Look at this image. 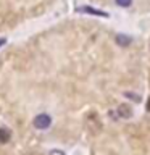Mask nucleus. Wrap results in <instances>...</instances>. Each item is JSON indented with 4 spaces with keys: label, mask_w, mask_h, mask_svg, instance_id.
I'll use <instances>...</instances> for the list:
<instances>
[{
    "label": "nucleus",
    "mask_w": 150,
    "mask_h": 155,
    "mask_svg": "<svg viewBox=\"0 0 150 155\" xmlns=\"http://www.w3.org/2000/svg\"><path fill=\"white\" fill-rule=\"evenodd\" d=\"M10 137H11V133H10L8 129H3V128H0V144H5V142H8Z\"/></svg>",
    "instance_id": "obj_2"
},
{
    "label": "nucleus",
    "mask_w": 150,
    "mask_h": 155,
    "mask_svg": "<svg viewBox=\"0 0 150 155\" xmlns=\"http://www.w3.org/2000/svg\"><path fill=\"white\" fill-rule=\"evenodd\" d=\"M118 111H119V115L123 116V118H129V116H131V108H129V105H121L119 108H118Z\"/></svg>",
    "instance_id": "obj_4"
},
{
    "label": "nucleus",
    "mask_w": 150,
    "mask_h": 155,
    "mask_svg": "<svg viewBox=\"0 0 150 155\" xmlns=\"http://www.w3.org/2000/svg\"><path fill=\"white\" fill-rule=\"evenodd\" d=\"M81 12H87V13H90V15H99V16H106V13L103 12H100V10H95V8H90V7H82L79 8Z\"/></svg>",
    "instance_id": "obj_3"
},
{
    "label": "nucleus",
    "mask_w": 150,
    "mask_h": 155,
    "mask_svg": "<svg viewBox=\"0 0 150 155\" xmlns=\"http://www.w3.org/2000/svg\"><path fill=\"white\" fill-rule=\"evenodd\" d=\"M147 111H150V99L147 100Z\"/></svg>",
    "instance_id": "obj_7"
},
{
    "label": "nucleus",
    "mask_w": 150,
    "mask_h": 155,
    "mask_svg": "<svg viewBox=\"0 0 150 155\" xmlns=\"http://www.w3.org/2000/svg\"><path fill=\"white\" fill-rule=\"evenodd\" d=\"M5 44V39H2V41H0V45H3Z\"/></svg>",
    "instance_id": "obj_8"
},
{
    "label": "nucleus",
    "mask_w": 150,
    "mask_h": 155,
    "mask_svg": "<svg viewBox=\"0 0 150 155\" xmlns=\"http://www.w3.org/2000/svg\"><path fill=\"white\" fill-rule=\"evenodd\" d=\"M118 44L119 45H128V44H131V39L128 36H118Z\"/></svg>",
    "instance_id": "obj_5"
},
{
    "label": "nucleus",
    "mask_w": 150,
    "mask_h": 155,
    "mask_svg": "<svg viewBox=\"0 0 150 155\" xmlns=\"http://www.w3.org/2000/svg\"><path fill=\"white\" fill-rule=\"evenodd\" d=\"M52 120L48 115H37L36 118H34V126H36L37 129H47L48 126H50Z\"/></svg>",
    "instance_id": "obj_1"
},
{
    "label": "nucleus",
    "mask_w": 150,
    "mask_h": 155,
    "mask_svg": "<svg viewBox=\"0 0 150 155\" xmlns=\"http://www.w3.org/2000/svg\"><path fill=\"white\" fill-rule=\"evenodd\" d=\"M116 3L121 5V7H129V5H131V0H116Z\"/></svg>",
    "instance_id": "obj_6"
}]
</instances>
